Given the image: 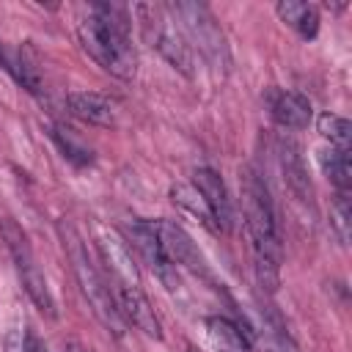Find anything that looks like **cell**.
Masks as SVG:
<instances>
[{
  "instance_id": "6da1fadb",
  "label": "cell",
  "mask_w": 352,
  "mask_h": 352,
  "mask_svg": "<svg viewBox=\"0 0 352 352\" xmlns=\"http://www.w3.org/2000/svg\"><path fill=\"white\" fill-rule=\"evenodd\" d=\"M82 50L110 74L121 80L135 77V47L129 38L126 11L110 3H96L88 8V14L77 25Z\"/></svg>"
},
{
  "instance_id": "7a4b0ae2",
  "label": "cell",
  "mask_w": 352,
  "mask_h": 352,
  "mask_svg": "<svg viewBox=\"0 0 352 352\" xmlns=\"http://www.w3.org/2000/svg\"><path fill=\"white\" fill-rule=\"evenodd\" d=\"M242 201H245V223L248 234L253 242V256H270L280 261V236H278V223H275V209L267 195L264 182L258 173L248 170L242 182Z\"/></svg>"
},
{
  "instance_id": "3957f363",
  "label": "cell",
  "mask_w": 352,
  "mask_h": 352,
  "mask_svg": "<svg viewBox=\"0 0 352 352\" xmlns=\"http://www.w3.org/2000/svg\"><path fill=\"white\" fill-rule=\"evenodd\" d=\"M63 234L69 236V242H66L69 258H72L74 275H77V280H80V289H82V294H85V300H88V305H91V311L99 316V322H102L107 330H113L116 336H121V333H124V319H121V314H118V308H116V300H113L110 289L104 286V280L99 278V272L91 267L88 253H85L80 236H77L72 228H66Z\"/></svg>"
},
{
  "instance_id": "277c9868",
  "label": "cell",
  "mask_w": 352,
  "mask_h": 352,
  "mask_svg": "<svg viewBox=\"0 0 352 352\" xmlns=\"http://www.w3.org/2000/svg\"><path fill=\"white\" fill-rule=\"evenodd\" d=\"M135 14L140 16L146 36L151 38V44L157 47V52L184 77H192V47L190 41L176 30V25L165 16V11L160 6H135Z\"/></svg>"
},
{
  "instance_id": "5b68a950",
  "label": "cell",
  "mask_w": 352,
  "mask_h": 352,
  "mask_svg": "<svg viewBox=\"0 0 352 352\" xmlns=\"http://www.w3.org/2000/svg\"><path fill=\"white\" fill-rule=\"evenodd\" d=\"M170 11L179 16V22L184 25L187 36L192 38V44L204 52V58L209 63H214L217 69L228 66V47H226V36L217 25V19L212 16V11L201 3H173Z\"/></svg>"
},
{
  "instance_id": "8992f818",
  "label": "cell",
  "mask_w": 352,
  "mask_h": 352,
  "mask_svg": "<svg viewBox=\"0 0 352 352\" xmlns=\"http://www.w3.org/2000/svg\"><path fill=\"white\" fill-rule=\"evenodd\" d=\"M3 236L14 253V261H16V270H19V278H22V286L28 292V297L33 300V305L47 314V316H55V300H52V292L47 286V278L41 275V270L36 267V258L30 253V245H28V236L22 234V228L11 220L3 223Z\"/></svg>"
},
{
  "instance_id": "52a82bcc",
  "label": "cell",
  "mask_w": 352,
  "mask_h": 352,
  "mask_svg": "<svg viewBox=\"0 0 352 352\" xmlns=\"http://www.w3.org/2000/svg\"><path fill=\"white\" fill-rule=\"evenodd\" d=\"M154 223V231H157V239H160V250L165 256V261L170 267H187L192 272H201L206 275V264H204V256L198 253L195 242L187 236V231L170 220H151Z\"/></svg>"
},
{
  "instance_id": "ba28073f",
  "label": "cell",
  "mask_w": 352,
  "mask_h": 352,
  "mask_svg": "<svg viewBox=\"0 0 352 352\" xmlns=\"http://www.w3.org/2000/svg\"><path fill=\"white\" fill-rule=\"evenodd\" d=\"M113 300H116V308H118V314H121L124 322L135 324L148 338H162V324H160L151 302L146 300V294L138 286H129V283H118L116 280Z\"/></svg>"
},
{
  "instance_id": "9c48e42d",
  "label": "cell",
  "mask_w": 352,
  "mask_h": 352,
  "mask_svg": "<svg viewBox=\"0 0 352 352\" xmlns=\"http://www.w3.org/2000/svg\"><path fill=\"white\" fill-rule=\"evenodd\" d=\"M192 176H195L192 187L201 192L206 209L212 212V220H214L217 231H231V226H234V204L228 198V190H226L220 173H214L212 168H198Z\"/></svg>"
},
{
  "instance_id": "30bf717a",
  "label": "cell",
  "mask_w": 352,
  "mask_h": 352,
  "mask_svg": "<svg viewBox=\"0 0 352 352\" xmlns=\"http://www.w3.org/2000/svg\"><path fill=\"white\" fill-rule=\"evenodd\" d=\"M126 234H129V242L132 248L143 256V261L173 289L176 286V267H170L160 250V239H157V231H154V223L151 220H132L126 226Z\"/></svg>"
},
{
  "instance_id": "8fae6325",
  "label": "cell",
  "mask_w": 352,
  "mask_h": 352,
  "mask_svg": "<svg viewBox=\"0 0 352 352\" xmlns=\"http://www.w3.org/2000/svg\"><path fill=\"white\" fill-rule=\"evenodd\" d=\"M66 104H69L72 116H77L80 121L94 124V126H113L118 121L116 102L96 91H74L66 96Z\"/></svg>"
},
{
  "instance_id": "7c38bea8",
  "label": "cell",
  "mask_w": 352,
  "mask_h": 352,
  "mask_svg": "<svg viewBox=\"0 0 352 352\" xmlns=\"http://www.w3.org/2000/svg\"><path fill=\"white\" fill-rule=\"evenodd\" d=\"M267 104H270V116L283 129H302L314 116L311 102L297 91H270Z\"/></svg>"
},
{
  "instance_id": "4fadbf2b",
  "label": "cell",
  "mask_w": 352,
  "mask_h": 352,
  "mask_svg": "<svg viewBox=\"0 0 352 352\" xmlns=\"http://www.w3.org/2000/svg\"><path fill=\"white\" fill-rule=\"evenodd\" d=\"M278 162H280L283 182L292 190V195L300 198V201H311V179H308L300 146L292 138H286V135L278 138Z\"/></svg>"
},
{
  "instance_id": "5bb4252c",
  "label": "cell",
  "mask_w": 352,
  "mask_h": 352,
  "mask_svg": "<svg viewBox=\"0 0 352 352\" xmlns=\"http://www.w3.org/2000/svg\"><path fill=\"white\" fill-rule=\"evenodd\" d=\"M99 248H102V256H104V261L113 270V275H116L118 283L140 286V275H138V267L132 261V253H129L126 242L118 239V234H113V231L110 234H102Z\"/></svg>"
},
{
  "instance_id": "9a60e30c",
  "label": "cell",
  "mask_w": 352,
  "mask_h": 352,
  "mask_svg": "<svg viewBox=\"0 0 352 352\" xmlns=\"http://www.w3.org/2000/svg\"><path fill=\"white\" fill-rule=\"evenodd\" d=\"M275 11L302 38H314L316 36V30H319V11H316V6L302 3V0H280Z\"/></svg>"
},
{
  "instance_id": "2e32d148",
  "label": "cell",
  "mask_w": 352,
  "mask_h": 352,
  "mask_svg": "<svg viewBox=\"0 0 352 352\" xmlns=\"http://www.w3.org/2000/svg\"><path fill=\"white\" fill-rule=\"evenodd\" d=\"M14 74L16 80L30 91V94H41L44 91V69H41V58L36 52V47L30 41H25L16 55H14Z\"/></svg>"
},
{
  "instance_id": "e0dca14e",
  "label": "cell",
  "mask_w": 352,
  "mask_h": 352,
  "mask_svg": "<svg viewBox=\"0 0 352 352\" xmlns=\"http://www.w3.org/2000/svg\"><path fill=\"white\" fill-rule=\"evenodd\" d=\"M206 330H209V341L214 344V349L220 352H248L250 341L248 336L239 330V324H234L226 316H212L206 319Z\"/></svg>"
},
{
  "instance_id": "ac0fdd59",
  "label": "cell",
  "mask_w": 352,
  "mask_h": 352,
  "mask_svg": "<svg viewBox=\"0 0 352 352\" xmlns=\"http://www.w3.org/2000/svg\"><path fill=\"white\" fill-rule=\"evenodd\" d=\"M316 154H319V165H322L324 176L338 187V192H346L349 184H352V160H349V151L336 148V146H324Z\"/></svg>"
},
{
  "instance_id": "d6986e66",
  "label": "cell",
  "mask_w": 352,
  "mask_h": 352,
  "mask_svg": "<svg viewBox=\"0 0 352 352\" xmlns=\"http://www.w3.org/2000/svg\"><path fill=\"white\" fill-rule=\"evenodd\" d=\"M170 201H173L179 209H184L187 214H192V217H195L201 226H206L209 231H217V226H214V220H212V212L206 209L201 192H198L192 184H184V182L170 184Z\"/></svg>"
},
{
  "instance_id": "ffe728a7",
  "label": "cell",
  "mask_w": 352,
  "mask_h": 352,
  "mask_svg": "<svg viewBox=\"0 0 352 352\" xmlns=\"http://www.w3.org/2000/svg\"><path fill=\"white\" fill-rule=\"evenodd\" d=\"M316 129L324 140H330V146L336 148H344L349 151V143H352V124L336 113H322L316 118Z\"/></svg>"
},
{
  "instance_id": "44dd1931",
  "label": "cell",
  "mask_w": 352,
  "mask_h": 352,
  "mask_svg": "<svg viewBox=\"0 0 352 352\" xmlns=\"http://www.w3.org/2000/svg\"><path fill=\"white\" fill-rule=\"evenodd\" d=\"M352 206H349V195L346 192H338V198L333 201L330 206V228L336 231L338 242L346 245L349 242V228H352Z\"/></svg>"
},
{
  "instance_id": "7402d4cb",
  "label": "cell",
  "mask_w": 352,
  "mask_h": 352,
  "mask_svg": "<svg viewBox=\"0 0 352 352\" xmlns=\"http://www.w3.org/2000/svg\"><path fill=\"white\" fill-rule=\"evenodd\" d=\"M55 140H58V146H60V151H63V157H69L72 162H77V165H88L91 160H94V154H91V148H85L82 143H77L74 138H72V132L69 129H63V126H55Z\"/></svg>"
},
{
  "instance_id": "603a6c76",
  "label": "cell",
  "mask_w": 352,
  "mask_h": 352,
  "mask_svg": "<svg viewBox=\"0 0 352 352\" xmlns=\"http://www.w3.org/2000/svg\"><path fill=\"white\" fill-rule=\"evenodd\" d=\"M270 352H286L283 344H270Z\"/></svg>"
},
{
  "instance_id": "cb8c5ba5",
  "label": "cell",
  "mask_w": 352,
  "mask_h": 352,
  "mask_svg": "<svg viewBox=\"0 0 352 352\" xmlns=\"http://www.w3.org/2000/svg\"><path fill=\"white\" fill-rule=\"evenodd\" d=\"M0 63H3V50H0Z\"/></svg>"
},
{
  "instance_id": "d4e9b609",
  "label": "cell",
  "mask_w": 352,
  "mask_h": 352,
  "mask_svg": "<svg viewBox=\"0 0 352 352\" xmlns=\"http://www.w3.org/2000/svg\"><path fill=\"white\" fill-rule=\"evenodd\" d=\"M187 352H195V349H187Z\"/></svg>"
}]
</instances>
